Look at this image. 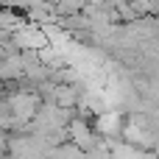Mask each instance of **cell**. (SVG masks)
<instances>
[{
    "instance_id": "5b68a950",
    "label": "cell",
    "mask_w": 159,
    "mask_h": 159,
    "mask_svg": "<svg viewBox=\"0 0 159 159\" xmlns=\"http://www.w3.org/2000/svg\"><path fill=\"white\" fill-rule=\"evenodd\" d=\"M95 126H98V131H101V134L112 137V134H117V131H120L123 120H120L115 112H101V115H98V120H95Z\"/></svg>"
},
{
    "instance_id": "8992f818",
    "label": "cell",
    "mask_w": 159,
    "mask_h": 159,
    "mask_svg": "<svg viewBox=\"0 0 159 159\" xmlns=\"http://www.w3.org/2000/svg\"><path fill=\"white\" fill-rule=\"evenodd\" d=\"M31 3H34V0H6L3 6H6V8H14V11H20V14H25V8H28Z\"/></svg>"
},
{
    "instance_id": "7a4b0ae2",
    "label": "cell",
    "mask_w": 159,
    "mask_h": 159,
    "mask_svg": "<svg viewBox=\"0 0 159 159\" xmlns=\"http://www.w3.org/2000/svg\"><path fill=\"white\" fill-rule=\"evenodd\" d=\"M11 42L17 45V50H39V48L50 45V42H48V34H45L42 25H36V22L20 25V28L11 34Z\"/></svg>"
},
{
    "instance_id": "52a82bcc",
    "label": "cell",
    "mask_w": 159,
    "mask_h": 159,
    "mask_svg": "<svg viewBox=\"0 0 159 159\" xmlns=\"http://www.w3.org/2000/svg\"><path fill=\"white\" fill-rule=\"evenodd\" d=\"M0 56H3V45H0Z\"/></svg>"
},
{
    "instance_id": "6da1fadb",
    "label": "cell",
    "mask_w": 159,
    "mask_h": 159,
    "mask_svg": "<svg viewBox=\"0 0 159 159\" xmlns=\"http://www.w3.org/2000/svg\"><path fill=\"white\" fill-rule=\"evenodd\" d=\"M3 98H6V103H8V109H11V115H14L17 123L34 120V115H36V109H39V103H42L39 89H22V87H11V92L3 95ZM17 123H14V126H17Z\"/></svg>"
},
{
    "instance_id": "3957f363",
    "label": "cell",
    "mask_w": 159,
    "mask_h": 159,
    "mask_svg": "<svg viewBox=\"0 0 159 159\" xmlns=\"http://www.w3.org/2000/svg\"><path fill=\"white\" fill-rule=\"evenodd\" d=\"M67 137H70V143L78 145L84 154H89V151L98 148V134L92 131V126H89L84 117H70V123H67Z\"/></svg>"
},
{
    "instance_id": "277c9868",
    "label": "cell",
    "mask_w": 159,
    "mask_h": 159,
    "mask_svg": "<svg viewBox=\"0 0 159 159\" xmlns=\"http://www.w3.org/2000/svg\"><path fill=\"white\" fill-rule=\"evenodd\" d=\"M20 78H22V56H20V50L17 53H3L0 56V81L11 84V81H20Z\"/></svg>"
}]
</instances>
